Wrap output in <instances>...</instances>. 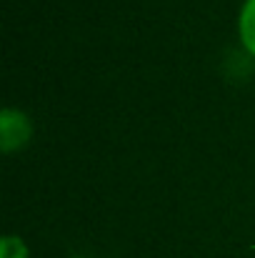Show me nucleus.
<instances>
[{
  "label": "nucleus",
  "mask_w": 255,
  "mask_h": 258,
  "mask_svg": "<svg viewBox=\"0 0 255 258\" xmlns=\"http://www.w3.org/2000/svg\"><path fill=\"white\" fill-rule=\"evenodd\" d=\"M0 258H28V246L18 236H5L0 241Z\"/></svg>",
  "instance_id": "nucleus-3"
},
{
  "label": "nucleus",
  "mask_w": 255,
  "mask_h": 258,
  "mask_svg": "<svg viewBox=\"0 0 255 258\" xmlns=\"http://www.w3.org/2000/svg\"><path fill=\"white\" fill-rule=\"evenodd\" d=\"M240 40L255 55V0H245L240 10Z\"/></svg>",
  "instance_id": "nucleus-2"
},
{
  "label": "nucleus",
  "mask_w": 255,
  "mask_h": 258,
  "mask_svg": "<svg viewBox=\"0 0 255 258\" xmlns=\"http://www.w3.org/2000/svg\"><path fill=\"white\" fill-rule=\"evenodd\" d=\"M30 120L25 113L15 110V108H5L0 113V146L5 153H13L18 148H23L30 138Z\"/></svg>",
  "instance_id": "nucleus-1"
}]
</instances>
